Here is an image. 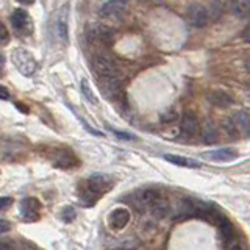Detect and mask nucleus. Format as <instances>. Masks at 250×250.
<instances>
[{"instance_id": "obj_35", "label": "nucleus", "mask_w": 250, "mask_h": 250, "mask_svg": "<svg viewBox=\"0 0 250 250\" xmlns=\"http://www.w3.org/2000/svg\"><path fill=\"white\" fill-rule=\"evenodd\" d=\"M231 250H242V249H241L239 246H233V249H231Z\"/></svg>"}, {"instance_id": "obj_31", "label": "nucleus", "mask_w": 250, "mask_h": 250, "mask_svg": "<svg viewBox=\"0 0 250 250\" xmlns=\"http://www.w3.org/2000/svg\"><path fill=\"white\" fill-rule=\"evenodd\" d=\"M8 99H10V92L3 86H0V100H8Z\"/></svg>"}, {"instance_id": "obj_24", "label": "nucleus", "mask_w": 250, "mask_h": 250, "mask_svg": "<svg viewBox=\"0 0 250 250\" xmlns=\"http://www.w3.org/2000/svg\"><path fill=\"white\" fill-rule=\"evenodd\" d=\"M8 42H10V31L5 27V23L0 21V47L6 45Z\"/></svg>"}, {"instance_id": "obj_4", "label": "nucleus", "mask_w": 250, "mask_h": 250, "mask_svg": "<svg viewBox=\"0 0 250 250\" xmlns=\"http://www.w3.org/2000/svg\"><path fill=\"white\" fill-rule=\"evenodd\" d=\"M128 2L127 0H108L100 6L99 16L102 19L108 21H119L124 18V14L127 13Z\"/></svg>"}, {"instance_id": "obj_22", "label": "nucleus", "mask_w": 250, "mask_h": 250, "mask_svg": "<svg viewBox=\"0 0 250 250\" xmlns=\"http://www.w3.org/2000/svg\"><path fill=\"white\" fill-rule=\"evenodd\" d=\"M80 86H82V92H83V96H84L86 99H88V100L91 102V104L96 105V104H97V97L94 96V92H92L91 86H89V83H88V80H86V78H82Z\"/></svg>"}, {"instance_id": "obj_19", "label": "nucleus", "mask_w": 250, "mask_h": 250, "mask_svg": "<svg viewBox=\"0 0 250 250\" xmlns=\"http://www.w3.org/2000/svg\"><path fill=\"white\" fill-rule=\"evenodd\" d=\"M233 122L236 125V128L239 133H244V135H250V114L246 111H238L233 117Z\"/></svg>"}, {"instance_id": "obj_2", "label": "nucleus", "mask_w": 250, "mask_h": 250, "mask_svg": "<svg viewBox=\"0 0 250 250\" xmlns=\"http://www.w3.org/2000/svg\"><path fill=\"white\" fill-rule=\"evenodd\" d=\"M92 67L94 72L99 75L100 80H119L121 77V70L117 67L116 61L108 57V55H96L92 60Z\"/></svg>"}, {"instance_id": "obj_29", "label": "nucleus", "mask_w": 250, "mask_h": 250, "mask_svg": "<svg viewBox=\"0 0 250 250\" xmlns=\"http://www.w3.org/2000/svg\"><path fill=\"white\" fill-rule=\"evenodd\" d=\"M113 133H114L117 138H121V139H135V136H133V135H128V133H124V131H116V130H113Z\"/></svg>"}, {"instance_id": "obj_5", "label": "nucleus", "mask_w": 250, "mask_h": 250, "mask_svg": "<svg viewBox=\"0 0 250 250\" xmlns=\"http://www.w3.org/2000/svg\"><path fill=\"white\" fill-rule=\"evenodd\" d=\"M11 23L14 30L18 31L21 36H27L31 33V28H33V23H31V19L30 16L25 10H22V8H18V10H14L13 14H11Z\"/></svg>"}, {"instance_id": "obj_33", "label": "nucleus", "mask_w": 250, "mask_h": 250, "mask_svg": "<svg viewBox=\"0 0 250 250\" xmlns=\"http://www.w3.org/2000/svg\"><path fill=\"white\" fill-rule=\"evenodd\" d=\"M3 66H5V58L2 57V55H0V70L3 69Z\"/></svg>"}, {"instance_id": "obj_9", "label": "nucleus", "mask_w": 250, "mask_h": 250, "mask_svg": "<svg viewBox=\"0 0 250 250\" xmlns=\"http://www.w3.org/2000/svg\"><path fill=\"white\" fill-rule=\"evenodd\" d=\"M55 33L62 44L67 42V6H62L55 16Z\"/></svg>"}, {"instance_id": "obj_21", "label": "nucleus", "mask_w": 250, "mask_h": 250, "mask_svg": "<svg viewBox=\"0 0 250 250\" xmlns=\"http://www.w3.org/2000/svg\"><path fill=\"white\" fill-rule=\"evenodd\" d=\"M221 234H222V238L225 242H230L234 236V230H233V227L231 224L227 221V219H224V221L221 222Z\"/></svg>"}, {"instance_id": "obj_32", "label": "nucleus", "mask_w": 250, "mask_h": 250, "mask_svg": "<svg viewBox=\"0 0 250 250\" xmlns=\"http://www.w3.org/2000/svg\"><path fill=\"white\" fill-rule=\"evenodd\" d=\"M19 3H23V5H31L35 2V0H18Z\"/></svg>"}, {"instance_id": "obj_16", "label": "nucleus", "mask_w": 250, "mask_h": 250, "mask_svg": "<svg viewBox=\"0 0 250 250\" xmlns=\"http://www.w3.org/2000/svg\"><path fill=\"white\" fill-rule=\"evenodd\" d=\"M148 211H150V214L155 219H163L169 213V203L166 199H163L161 195H158V197L155 199V202L150 205V208H148Z\"/></svg>"}, {"instance_id": "obj_14", "label": "nucleus", "mask_w": 250, "mask_h": 250, "mask_svg": "<svg viewBox=\"0 0 250 250\" xmlns=\"http://www.w3.org/2000/svg\"><path fill=\"white\" fill-rule=\"evenodd\" d=\"M208 100L211 105H214L217 108H229L233 105V97L229 92L221 91V89H214L208 94Z\"/></svg>"}, {"instance_id": "obj_10", "label": "nucleus", "mask_w": 250, "mask_h": 250, "mask_svg": "<svg viewBox=\"0 0 250 250\" xmlns=\"http://www.w3.org/2000/svg\"><path fill=\"white\" fill-rule=\"evenodd\" d=\"M108 222H109V227H111L113 230H122L125 227L128 225L130 222V213L128 209L125 208H116L113 209L111 213L108 216Z\"/></svg>"}, {"instance_id": "obj_8", "label": "nucleus", "mask_w": 250, "mask_h": 250, "mask_svg": "<svg viewBox=\"0 0 250 250\" xmlns=\"http://www.w3.org/2000/svg\"><path fill=\"white\" fill-rule=\"evenodd\" d=\"M52 163L55 167L58 169H72L78 166V160L77 156L67 150V148H61V150H57L52 156Z\"/></svg>"}, {"instance_id": "obj_18", "label": "nucleus", "mask_w": 250, "mask_h": 250, "mask_svg": "<svg viewBox=\"0 0 250 250\" xmlns=\"http://www.w3.org/2000/svg\"><path fill=\"white\" fill-rule=\"evenodd\" d=\"M164 160L175 164V166H182V167H192V169H199L202 164L199 161H195L192 158H186V156H178V155H164Z\"/></svg>"}, {"instance_id": "obj_3", "label": "nucleus", "mask_w": 250, "mask_h": 250, "mask_svg": "<svg viewBox=\"0 0 250 250\" xmlns=\"http://www.w3.org/2000/svg\"><path fill=\"white\" fill-rule=\"evenodd\" d=\"M11 61L23 77H31L38 69V61L31 55V52L22 49V47H18L11 52Z\"/></svg>"}, {"instance_id": "obj_23", "label": "nucleus", "mask_w": 250, "mask_h": 250, "mask_svg": "<svg viewBox=\"0 0 250 250\" xmlns=\"http://www.w3.org/2000/svg\"><path fill=\"white\" fill-rule=\"evenodd\" d=\"M75 216H77V211H75V208L74 207H64L62 208V211H61V219L64 222H72L74 219H75Z\"/></svg>"}, {"instance_id": "obj_7", "label": "nucleus", "mask_w": 250, "mask_h": 250, "mask_svg": "<svg viewBox=\"0 0 250 250\" xmlns=\"http://www.w3.org/2000/svg\"><path fill=\"white\" fill-rule=\"evenodd\" d=\"M186 16H188V21L191 22V25L199 27V28L208 25V22H209L208 10L200 3H192L189 8H188Z\"/></svg>"}, {"instance_id": "obj_15", "label": "nucleus", "mask_w": 250, "mask_h": 250, "mask_svg": "<svg viewBox=\"0 0 250 250\" xmlns=\"http://www.w3.org/2000/svg\"><path fill=\"white\" fill-rule=\"evenodd\" d=\"M238 156V153L231 150V148H219V150H213L205 153V158L211 161H217V163H227V161H233Z\"/></svg>"}, {"instance_id": "obj_6", "label": "nucleus", "mask_w": 250, "mask_h": 250, "mask_svg": "<svg viewBox=\"0 0 250 250\" xmlns=\"http://www.w3.org/2000/svg\"><path fill=\"white\" fill-rule=\"evenodd\" d=\"M21 214L25 222H36L41 214V202L35 197H27L21 202Z\"/></svg>"}, {"instance_id": "obj_28", "label": "nucleus", "mask_w": 250, "mask_h": 250, "mask_svg": "<svg viewBox=\"0 0 250 250\" xmlns=\"http://www.w3.org/2000/svg\"><path fill=\"white\" fill-rule=\"evenodd\" d=\"M10 229H11V224L8 221H5V219H0V234L10 231Z\"/></svg>"}, {"instance_id": "obj_20", "label": "nucleus", "mask_w": 250, "mask_h": 250, "mask_svg": "<svg viewBox=\"0 0 250 250\" xmlns=\"http://www.w3.org/2000/svg\"><path fill=\"white\" fill-rule=\"evenodd\" d=\"M202 139L205 144H214L216 141L219 139V133H217V128L214 127L213 124H207L205 130L202 133Z\"/></svg>"}, {"instance_id": "obj_1", "label": "nucleus", "mask_w": 250, "mask_h": 250, "mask_svg": "<svg viewBox=\"0 0 250 250\" xmlns=\"http://www.w3.org/2000/svg\"><path fill=\"white\" fill-rule=\"evenodd\" d=\"M113 178L106 174H92L88 180L78 186V194L84 205L92 207L102 195L106 194L113 188Z\"/></svg>"}, {"instance_id": "obj_12", "label": "nucleus", "mask_w": 250, "mask_h": 250, "mask_svg": "<svg viewBox=\"0 0 250 250\" xmlns=\"http://www.w3.org/2000/svg\"><path fill=\"white\" fill-rule=\"evenodd\" d=\"M88 36H89V41L94 44H109L113 41V31L109 30L108 27L104 25H96L92 27L88 31Z\"/></svg>"}, {"instance_id": "obj_30", "label": "nucleus", "mask_w": 250, "mask_h": 250, "mask_svg": "<svg viewBox=\"0 0 250 250\" xmlns=\"http://www.w3.org/2000/svg\"><path fill=\"white\" fill-rule=\"evenodd\" d=\"M242 39H244L246 42H250V22L247 23V27L242 30Z\"/></svg>"}, {"instance_id": "obj_27", "label": "nucleus", "mask_w": 250, "mask_h": 250, "mask_svg": "<svg viewBox=\"0 0 250 250\" xmlns=\"http://www.w3.org/2000/svg\"><path fill=\"white\" fill-rule=\"evenodd\" d=\"M11 203H13L11 197H0V211H3L8 207H11Z\"/></svg>"}, {"instance_id": "obj_17", "label": "nucleus", "mask_w": 250, "mask_h": 250, "mask_svg": "<svg viewBox=\"0 0 250 250\" xmlns=\"http://www.w3.org/2000/svg\"><path fill=\"white\" fill-rule=\"evenodd\" d=\"M230 8L238 19H246L250 16V0H230Z\"/></svg>"}, {"instance_id": "obj_26", "label": "nucleus", "mask_w": 250, "mask_h": 250, "mask_svg": "<svg viewBox=\"0 0 250 250\" xmlns=\"http://www.w3.org/2000/svg\"><path fill=\"white\" fill-rule=\"evenodd\" d=\"M177 117H178V114L174 111V109H172V111H167L166 114L161 117V121L163 122H174V121H177Z\"/></svg>"}, {"instance_id": "obj_11", "label": "nucleus", "mask_w": 250, "mask_h": 250, "mask_svg": "<svg viewBox=\"0 0 250 250\" xmlns=\"http://www.w3.org/2000/svg\"><path fill=\"white\" fill-rule=\"evenodd\" d=\"M158 195H160V192L155 189H144L133 197V203H135L138 211H148V208H150V205L155 202V199L158 197Z\"/></svg>"}, {"instance_id": "obj_13", "label": "nucleus", "mask_w": 250, "mask_h": 250, "mask_svg": "<svg viewBox=\"0 0 250 250\" xmlns=\"http://www.w3.org/2000/svg\"><path fill=\"white\" fill-rule=\"evenodd\" d=\"M182 131L186 136H195L200 131V124L197 116H195L192 111H186L182 117Z\"/></svg>"}, {"instance_id": "obj_36", "label": "nucleus", "mask_w": 250, "mask_h": 250, "mask_svg": "<svg viewBox=\"0 0 250 250\" xmlns=\"http://www.w3.org/2000/svg\"><path fill=\"white\" fill-rule=\"evenodd\" d=\"M247 67H249V70H250V60H249V62H247Z\"/></svg>"}, {"instance_id": "obj_25", "label": "nucleus", "mask_w": 250, "mask_h": 250, "mask_svg": "<svg viewBox=\"0 0 250 250\" xmlns=\"http://www.w3.org/2000/svg\"><path fill=\"white\" fill-rule=\"evenodd\" d=\"M224 128H225V131L229 133L230 136H233V138H236L238 136V128H236V125H234V122H233V119H225L224 121Z\"/></svg>"}, {"instance_id": "obj_34", "label": "nucleus", "mask_w": 250, "mask_h": 250, "mask_svg": "<svg viewBox=\"0 0 250 250\" xmlns=\"http://www.w3.org/2000/svg\"><path fill=\"white\" fill-rule=\"evenodd\" d=\"M246 104H247V106L250 108V94H249V96L246 97Z\"/></svg>"}]
</instances>
